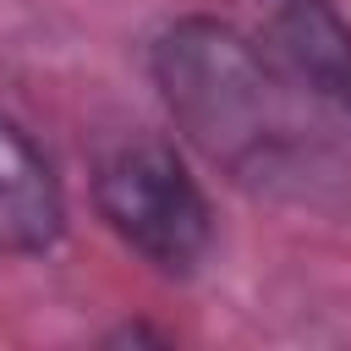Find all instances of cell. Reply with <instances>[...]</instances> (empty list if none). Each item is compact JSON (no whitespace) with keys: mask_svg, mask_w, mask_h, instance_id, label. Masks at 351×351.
I'll use <instances>...</instances> for the list:
<instances>
[{"mask_svg":"<svg viewBox=\"0 0 351 351\" xmlns=\"http://www.w3.org/2000/svg\"><path fill=\"white\" fill-rule=\"evenodd\" d=\"M104 340H110V346H143V340H148V346H165L170 335H165V329H148V324H121V329H110Z\"/></svg>","mask_w":351,"mask_h":351,"instance_id":"obj_5","label":"cell"},{"mask_svg":"<svg viewBox=\"0 0 351 351\" xmlns=\"http://www.w3.org/2000/svg\"><path fill=\"white\" fill-rule=\"evenodd\" d=\"M66 230V192L27 126L0 115V252H49Z\"/></svg>","mask_w":351,"mask_h":351,"instance_id":"obj_4","label":"cell"},{"mask_svg":"<svg viewBox=\"0 0 351 351\" xmlns=\"http://www.w3.org/2000/svg\"><path fill=\"white\" fill-rule=\"evenodd\" d=\"M148 77L176 132L236 186L296 208H340L346 165L296 110V82L225 16L192 11L154 33Z\"/></svg>","mask_w":351,"mask_h":351,"instance_id":"obj_1","label":"cell"},{"mask_svg":"<svg viewBox=\"0 0 351 351\" xmlns=\"http://www.w3.org/2000/svg\"><path fill=\"white\" fill-rule=\"evenodd\" d=\"M263 49L324 110L351 126V22L335 0H258Z\"/></svg>","mask_w":351,"mask_h":351,"instance_id":"obj_3","label":"cell"},{"mask_svg":"<svg viewBox=\"0 0 351 351\" xmlns=\"http://www.w3.org/2000/svg\"><path fill=\"white\" fill-rule=\"evenodd\" d=\"M93 208L143 263L170 280L197 274L214 247V208L181 154L159 137H126L99 159Z\"/></svg>","mask_w":351,"mask_h":351,"instance_id":"obj_2","label":"cell"}]
</instances>
